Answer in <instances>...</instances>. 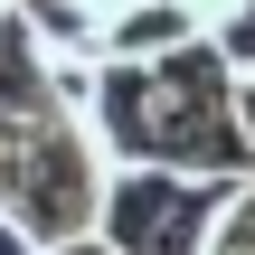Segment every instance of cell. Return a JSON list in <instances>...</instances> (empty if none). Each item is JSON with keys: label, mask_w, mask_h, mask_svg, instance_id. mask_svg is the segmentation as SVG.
I'll return each instance as SVG.
<instances>
[{"label": "cell", "mask_w": 255, "mask_h": 255, "mask_svg": "<svg viewBox=\"0 0 255 255\" xmlns=\"http://www.w3.org/2000/svg\"><path fill=\"white\" fill-rule=\"evenodd\" d=\"M0 19H19V0H0Z\"/></svg>", "instance_id": "11"}, {"label": "cell", "mask_w": 255, "mask_h": 255, "mask_svg": "<svg viewBox=\"0 0 255 255\" xmlns=\"http://www.w3.org/2000/svg\"><path fill=\"white\" fill-rule=\"evenodd\" d=\"M142 9H180V0H142Z\"/></svg>", "instance_id": "12"}, {"label": "cell", "mask_w": 255, "mask_h": 255, "mask_svg": "<svg viewBox=\"0 0 255 255\" xmlns=\"http://www.w3.org/2000/svg\"><path fill=\"white\" fill-rule=\"evenodd\" d=\"M208 28L189 19V9H123V19H104V57L95 66H161V57H180V47H199Z\"/></svg>", "instance_id": "3"}, {"label": "cell", "mask_w": 255, "mask_h": 255, "mask_svg": "<svg viewBox=\"0 0 255 255\" xmlns=\"http://www.w3.org/2000/svg\"><path fill=\"white\" fill-rule=\"evenodd\" d=\"M237 180H189V170H114L95 237L114 255H208V227Z\"/></svg>", "instance_id": "2"}, {"label": "cell", "mask_w": 255, "mask_h": 255, "mask_svg": "<svg viewBox=\"0 0 255 255\" xmlns=\"http://www.w3.org/2000/svg\"><path fill=\"white\" fill-rule=\"evenodd\" d=\"M208 47L227 57V76H255V0L237 9V19H227V28H218V38H208Z\"/></svg>", "instance_id": "6"}, {"label": "cell", "mask_w": 255, "mask_h": 255, "mask_svg": "<svg viewBox=\"0 0 255 255\" xmlns=\"http://www.w3.org/2000/svg\"><path fill=\"white\" fill-rule=\"evenodd\" d=\"M76 9H95V19H123V9H132V0H76Z\"/></svg>", "instance_id": "10"}, {"label": "cell", "mask_w": 255, "mask_h": 255, "mask_svg": "<svg viewBox=\"0 0 255 255\" xmlns=\"http://www.w3.org/2000/svg\"><path fill=\"white\" fill-rule=\"evenodd\" d=\"M19 28L38 38L47 66H95V57H104V19L76 9V0H19Z\"/></svg>", "instance_id": "4"}, {"label": "cell", "mask_w": 255, "mask_h": 255, "mask_svg": "<svg viewBox=\"0 0 255 255\" xmlns=\"http://www.w3.org/2000/svg\"><path fill=\"white\" fill-rule=\"evenodd\" d=\"M85 132L104 170H189V180H246V123H237V76L199 38L161 66H95Z\"/></svg>", "instance_id": "1"}, {"label": "cell", "mask_w": 255, "mask_h": 255, "mask_svg": "<svg viewBox=\"0 0 255 255\" xmlns=\"http://www.w3.org/2000/svg\"><path fill=\"white\" fill-rule=\"evenodd\" d=\"M208 255H255V170L227 189V208H218V227H208Z\"/></svg>", "instance_id": "5"}, {"label": "cell", "mask_w": 255, "mask_h": 255, "mask_svg": "<svg viewBox=\"0 0 255 255\" xmlns=\"http://www.w3.org/2000/svg\"><path fill=\"white\" fill-rule=\"evenodd\" d=\"M237 123H246V151H255V76H237Z\"/></svg>", "instance_id": "8"}, {"label": "cell", "mask_w": 255, "mask_h": 255, "mask_svg": "<svg viewBox=\"0 0 255 255\" xmlns=\"http://www.w3.org/2000/svg\"><path fill=\"white\" fill-rule=\"evenodd\" d=\"M0 255H47V246H38V237H28V227H19L9 208H0Z\"/></svg>", "instance_id": "7"}, {"label": "cell", "mask_w": 255, "mask_h": 255, "mask_svg": "<svg viewBox=\"0 0 255 255\" xmlns=\"http://www.w3.org/2000/svg\"><path fill=\"white\" fill-rule=\"evenodd\" d=\"M47 255H114L104 237H76V246H47Z\"/></svg>", "instance_id": "9"}]
</instances>
